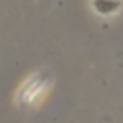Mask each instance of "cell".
<instances>
[{
  "label": "cell",
  "instance_id": "obj_1",
  "mask_svg": "<svg viewBox=\"0 0 123 123\" xmlns=\"http://www.w3.org/2000/svg\"><path fill=\"white\" fill-rule=\"evenodd\" d=\"M49 78H45V74H33L29 80L24 83V87L20 89L18 101L22 105H36L43 98V94H47V87H49Z\"/></svg>",
  "mask_w": 123,
  "mask_h": 123
}]
</instances>
